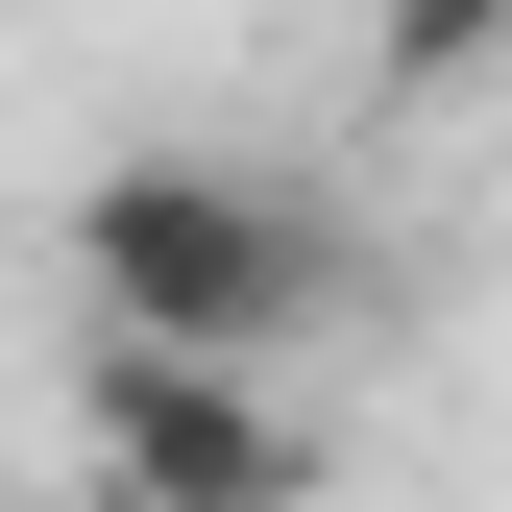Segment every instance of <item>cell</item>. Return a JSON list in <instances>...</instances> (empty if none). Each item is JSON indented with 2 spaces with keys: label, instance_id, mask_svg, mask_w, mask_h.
I'll list each match as a JSON object with an SVG mask.
<instances>
[{
  "label": "cell",
  "instance_id": "6da1fadb",
  "mask_svg": "<svg viewBox=\"0 0 512 512\" xmlns=\"http://www.w3.org/2000/svg\"><path fill=\"white\" fill-rule=\"evenodd\" d=\"M74 293H98V342L293 366L317 317H342V220H317L293 171H244V147H122L74 196Z\"/></svg>",
  "mask_w": 512,
  "mask_h": 512
},
{
  "label": "cell",
  "instance_id": "7a4b0ae2",
  "mask_svg": "<svg viewBox=\"0 0 512 512\" xmlns=\"http://www.w3.org/2000/svg\"><path fill=\"white\" fill-rule=\"evenodd\" d=\"M98 415V512H317V439L269 366H196V342H98L74 366Z\"/></svg>",
  "mask_w": 512,
  "mask_h": 512
},
{
  "label": "cell",
  "instance_id": "3957f363",
  "mask_svg": "<svg viewBox=\"0 0 512 512\" xmlns=\"http://www.w3.org/2000/svg\"><path fill=\"white\" fill-rule=\"evenodd\" d=\"M512 49V0H391V98H439V74H488Z\"/></svg>",
  "mask_w": 512,
  "mask_h": 512
}]
</instances>
